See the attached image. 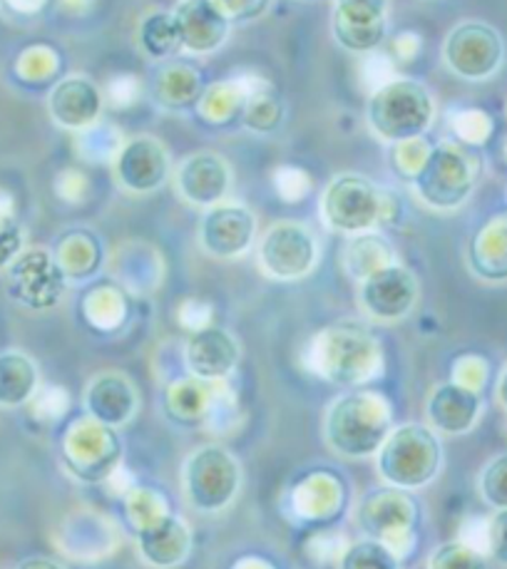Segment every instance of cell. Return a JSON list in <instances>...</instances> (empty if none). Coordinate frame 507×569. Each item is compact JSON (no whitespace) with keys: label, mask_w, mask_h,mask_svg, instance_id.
Segmentation results:
<instances>
[{"label":"cell","mask_w":507,"mask_h":569,"mask_svg":"<svg viewBox=\"0 0 507 569\" xmlns=\"http://www.w3.org/2000/svg\"><path fill=\"white\" fill-rule=\"evenodd\" d=\"M215 3L231 23H249V20H259L267 13L271 0H215Z\"/></svg>","instance_id":"obj_48"},{"label":"cell","mask_w":507,"mask_h":569,"mask_svg":"<svg viewBox=\"0 0 507 569\" xmlns=\"http://www.w3.org/2000/svg\"><path fill=\"white\" fill-rule=\"evenodd\" d=\"M422 569H426V567H422Z\"/></svg>","instance_id":"obj_55"},{"label":"cell","mask_w":507,"mask_h":569,"mask_svg":"<svg viewBox=\"0 0 507 569\" xmlns=\"http://www.w3.org/2000/svg\"><path fill=\"white\" fill-rule=\"evenodd\" d=\"M254 254L259 271L269 281L294 283L319 269L321 241L306 221L279 219L261 231Z\"/></svg>","instance_id":"obj_11"},{"label":"cell","mask_w":507,"mask_h":569,"mask_svg":"<svg viewBox=\"0 0 507 569\" xmlns=\"http://www.w3.org/2000/svg\"><path fill=\"white\" fill-rule=\"evenodd\" d=\"M30 403H33V408L38 410V416L48 420H58L66 416V410L70 406V396L66 388L48 386V388H40L38 396L30 400Z\"/></svg>","instance_id":"obj_47"},{"label":"cell","mask_w":507,"mask_h":569,"mask_svg":"<svg viewBox=\"0 0 507 569\" xmlns=\"http://www.w3.org/2000/svg\"><path fill=\"white\" fill-rule=\"evenodd\" d=\"M237 569H274L269 562H264V560H257V557H249V560H245V562H239V567Z\"/></svg>","instance_id":"obj_54"},{"label":"cell","mask_w":507,"mask_h":569,"mask_svg":"<svg viewBox=\"0 0 507 569\" xmlns=\"http://www.w3.org/2000/svg\"><path fill=\"white\" fill-rule=\"evenodd\" d=\"M420 52V38L416 33H400L394 38V46H390V58L410 62Z\"/></svg>","instance_id":"obj_50"},{"label":"cell","mask_w":507,"mask_h":569,"mask_svg":"<svg viewBox=\"0 0 507 569\" xmlns=\"http://www.w3.org/2000/svg\"><path fill=\"white\" fill-rule=\"evenodd\" d=\"M40 391V368L26 351L0 353V408H23Z\"/></svg>","instance_id":"obj_31"},{"label":"cell","mask_w":507,"mask_h":569,"mask_svg":"<svg viewBox=\"0 0 507 569\" xmlns=\"http://www.w3.org/2000/svg\"><path fill=\"white\" fill-rule=\"evenodd\" d=\"M468 263L475 277L488 283L507 281V217H495L473 237Z\"/></svg>","instance_id":"obj_28"},{"label":"cell","mask_w":507,"mask_h":569,"mask_svg":"<svg viewBox=\"0 0 507 569\" xmlns=\"http://www.w3.org/2000/svg\"><path fill=\"white\" fill-rule=\"evenodd\" d=\"M110 271L127 293H150L162 281L160 251L145 241H125L110 259Z\"/></svg>","instance_id":"obj_27"},{"label":"cell","mask_w":507,"mask_h":569,"mask_svg":"<svg viewBox=\"0 0 507 569\" xmlns=\"http://www.w3.org/2000/svg\"><path fill=\"white\" fill-rule=\"evenodd\" d=\"M172 184L177 197L187 207L207 212L231 197L235 187V170L221 152L199 150L182 157L172 172Z\"/></svg>","instance_id":"obj_17"},{"label":"cell","mask_w":507,"mask_h":569,"mask_svg":"<svg viewBox=\"0 0 507 569\" xmlns=\"http://www.w3.org/2000/svg\"><path fill=\"white\" fill-rule=\"evenodd\" d=\"M66 552L78 560H100L118 547V525L112 518L95 510L72 512L62 525Z\"/></svg>","instance_id":"obj_26"},{"label":"cell","mask_w":507,"mask_h":569,"mask_svg":"<svg viewBox=\"0 0 507 569\" xmlns=\"http://www.w3.org/2000/svg\"><path fill=\"white\" fill-rule=\"evenodd\" d=\"M125 446L115 428L80 416L60 438V466L80 485H108L122 470Z\"/></svg>","instance_id":"obj_9"},{"label":"cell","mask_w":507,"mask_h":569,"mask_svg":"<svg viewBox=\"0 0 507 569\" xmlns=\"http://www.w3.org/2000/svg\"><path fill=\"white\" fill-rule=\"evenodd\" d=\"M105 90L88 76H68L56 82L48 94V112L58 128L68 132H82L102 120Z\"/></svg>","instance_id":"obj_22"},{"label":"cell","mask_w":507,"mask_h":569,"mask_svg":"<svg viewBox=\"0 0 507 569\" xmlns=\"http://www.w3.org/2000/svg\"><path fill=\"white\" fill-rule=\"evenodd\" d=\"M495 400H498V406L507 413V366L500 371L498 383H495Z\"/></svg>","instance_id":"obj_53"},{"label":"cell","mask_w":507,"mask_h":569,"mask_svg":"<svg viewBox=\"0 0 507 569\" xmlns=\"http://www.w3.org/2000/svg\"><path fill=\"white\" fill-rule=\"evenodd\" d=\"M440 52L453 76L465 82H485L503 68L505 40L483 20H463L443 40Z\"/></svg>","instance_id":"obj_12"},{"label":"cell","mask_w":507,"mask_h":569,"mask_svg":"<svg viewBox=\"0 0 507 569\" xmlns=\"http://www.w3.org/2000/svg\"><path fill=\"white\" fill-rule=\"evenodd\" d=\"M348 508L346 482L329 470H311L289 488V512L296 520L324 525Z\"/></svg>","instance_id":"obj_23"},{"label":"cell","mask_w":507,"mask_h":569,"mask_svg":"<svg viewBox=\"0 0 507 569\" xmlns=\"http://www.w3.org/2000/svg\"><path fill=\"white\" fill-rule=\"evenodd\" d=\"M16 569H66L60 562L50 560V557H28Z\"/></svg>","instance_id":"obj_51"},{"label":"cell","mask_w":507,"mask_h":569,"mask_svg":"<svg viewBox=\"0 0 507 569\" xmlns=\"http://www.w3.org/2000/svg\"><path fill=\"white\" fill-rule=\"evenodd\" d=\"M26 249V231L13 212H0V271L13 263Z\"/></svg>","instance_id":"obj_42"},{"label":"cell","mask_w":507,"mask_h":569,"mask_svg":"<svg viewBox=\"0 0 507 569\" xmlns=\"http://www.w3.org/2000/svg\"><path fill=\"white\" fill-rule=\"evenodd\" d=\"M394 426V403L386 393L351 388L326 406L321 436L336 458L374 460Z\"/></svg>","instance_id":"obj_2"},{"label":"cell","mask_w":507,"mask_h":569,"mask_svg":"<svg viewBox=\"0 0 507 569\" xmlns=\"http://www.w3.org/2000/svg\"><path fill=\"white\" fill-rule=\"evenodd\" d=\"M122 502L135 535L137 557L147 567L175 569L189 560L195 550L192 527L172 510L160 490L132 485Z\"/></svg>","instance_id":"obj_3"},{"label":"cell","mask_w":507,"mask_h":569,"mask_svg":"<svg viewBox=\"0 0 507 569\" xmlns=\"http://www.w3.org/2000/svg\"><path fill=\"white\" fill-rule=\"evenodd\" d=\"M241 122H245V128L249 132L269 134V132L281 128L284 104L277 94H274V90L254 94V98L247 100L245 110H241Z\"/></svg>","instance_id":"obj_39"},{"label":"cell","mask_w":507,"mask_h":569,"mask_svg":"<svg viewBox=\"0 0 507 569\" xmlns=\"http://www.w3.org/2000/svg\"><path fill=\"white\" fill-rule=\"evenodd\" d=\"M351 520L358 535L390 547L400 560H406L416 547L420 505L414 492L380 485L354 505Z\"/></svg>","instance_id":"obj_10"},{"label":"cell","mask_w":507,"mask_h":569,"mask_svg":"<svg viewBox=\"0 0 507 569\" xmlns=\"http://www.w3.org/2000/svg\"><path fill=\"white\" fill-rule=\"evenodd\" d=\"M76 152L82 157L84 162H95V164H112L115 154L120 152V147L125 142V134L120 128H115L110 122H95L90 128H84L82 132H76Z\"/></svg>","instance_id":"obj_35"},{"label":"cell","mask_w":507,"mask_h":569,"mask_svg":"<svg viewBox=\"0 0 507 569\" xmlns=\"http://www.w3.org/2000/svg\"><path fill=\"white\" fill-rule=\"evenodd\" d=\"M319 217L334 234L354 237L394 224L398 202L388 189L378 187L366 174L341 172L331 177L321 192Z\"/></svg>","instance_id":"obj_5"},{"label":"cell","mask_w":507,"mask_h":569,"mask_svg":"<svg viewBox=\"0 0 507 569\" xmlns=\"http://www.w3.org/2000/svg\"><path fill=\"white\" fill-rule=\"evenodd\" d=\"M247 100H249L247 92L241 90V86L235 78H231L227 82H219L215 88H207L197 108L209 122L225 124L237 110H245Z\"/></svg>","instance_id":"obj_37"},{"label":"cell","mask_w":507,"mask_h":569,"mask_svg":"<svg viewBox=\"0 0 507 569\" xmlns=\"http://www.w3.org/2000/svg\"><path fill=\"white\" fill-rule=\"evenodd\" d=\"M488 562V555L456 537V540L438 545L428 555L426 569H490Z\"/></svg>","instance_id":"obj_38"},{"label":"cell","mask_w":507,"mask_h":569,"mask_svg":"<svg viewBox=\"0 0 507 569\" xmlns=\"http://www.w3.org/2000/svg\"><path fill=\"white\" fill-rule=\"evenodd\" d=\"M334 38L354 56L380 48L388 33V0H334Z\"/></svg>","instance_id":"obj_21"},{"label":"cell","mask_w":507,"mask_h":569,"mask_svg":"<svg viewBox=\"0 0 507 569\" xmlns=\"http://www.w3.org/2000/svg\"><path fill=\"white\" fill-rule=\"evenodd\" d=\"M241 361V343L225 326L209 323L192 331L182 343L187 376L207 383H227Z\"/></svg>","instance_id":"obj_18"},{"label":"cell","mask_w":507,"mask_h":569,"mask_svg":"<svg viewBox=\"0 0 507 569\" xmlns=\"http://www.w3.org/2000/svg\"><path fill=\"white\" fill-rule=\"evenodd\" d=\"M56 259L60 263V269L66 271L68 281L80 283L98 277L105 263V251H102L100 239L95 237L92 231L78 229L60 239Z\"/></svg>","instance_id":"obj_33"},{"label":"cell","mask_w":507,"mask_h":569,"mask_svg":"<svg viewBox=\"0 0 507 569\" xmlns=\"http://www.w3.org/2000/svg\"><path fill=\"white\" fill-rule=\"evenodd\" d=\"M396 78V70H394V60L386 52H368L361 60V80L364 86L368 88V92L378 90L380 86H386L388 80Z\"/></svg>","instance_id":"obj_44"},{"label":"cell","mask_w":507,"mask_h":569,"mask_svg":"<svg viewBox=\"0 0 507 569\" xmlns=\"http://www.w3.org/2000/svg\"><path fill=\"white\" fill-rule=\"evenodd\" d=\"M221 386L225 383H207L192 376L172 378L165 391V416L169 423L177 428H209Z\"/></svg>","instance_id":"obj_25"},{"label":"cell","mask_w":507,"mask_h":569,"mask_svg":"<svg viewBox=\"0 0 507 569\" xmlns=\"http://www.w3.org/2000/svg\"><path fill=\"white\" fill-rule=\"evenodd\" d=\"M125 289L115 287V283H105V287H95L88 297H84L82 311L90 326L100 331H112L127 319V297Z\"/></svg>","instance_id":"obj_34"},{"label":"cell","mask_w":507,"mask_h":569,"mask_svg":"<svg viewBox=\"0 0 507 569\" xmlns=\"http://www.w3.org/2000/svg\"><path fill=\"white\" fill-rule=\"evenodd\" d=\"M135 43L147 60L169 62L182 52L175 10H150L135 28Z\"/></svg>","instance_id":"obj_30"},{"label":"cell","mask_w":507,"mask_h":569,"mask_svg":"<svg viewBox=\"0 0 507 569\" xmlns=\"http://www.w3.org/2000/svg\"><path fill=\"white\" fill-rule=\"evenodd\" d=\"M142 86H140V78L137 76H115L110 78L108 88H105V100H108L115 110H127L132 108L140 98Z\"/></svg>","instance_id":"obj_45"},{"label":"cell","mask_w":507,"mask_h":569,"mask_svg":"<svg viewBox=\"0 0 507 569\" xmlns=\"http://www.w3.org/2000/svg\"><path fill=\"white\" fill-rule=\"evenodd\" d=\"M426 426L440 438H463L478 428L485 413V400L478 391L456 381L436 383L426 396Z\"/></svg>","instance_id":"obj_20"},{"label":"cell","mask_w":507,"mask_h":569,"mask_svg":"<svg viewBox=\"0 0 507 569\" xmlns=\"http://www.w3.org/2000/svg\"><path fill=\"white\" fill-rule=\"evenodd\" d=\"M396 261V247L390 244V239L380 229L348 237L341 254L346 277L356 283L366 281L368 277H374L376 271L386 269Z\"/></svg>","instance_id":"obj_29"},{"label":"cell","mask_w":507,"mask_h":569,"mask_svg":"<svg viewBox=\"0 0 507 569\" xmlns=\"http://www.w3.org/2000/svg\"><path fill=\"white\" fill-rule=\"evenodd\" d=\"M436 120V98L414 78H394L368 94V130L384 144L426 137Z\"/></svg>","instance_id":"obj_7"},{"label":"cell","mask_w":507,"mask_h":569,"mask_svg":"<svg viewBox=\"0 0 507 569\" xmlns=\"http://www.w3.org/2000/svg\"><path fill=\"white\" fill-rule=\"evenodd\" d=\"M336 569H404V560L390 547L358 537V540H348Z\"/></svg>","instance_id":"obj_36"},{"label":"cell","mask_w":507,"mask_h":569,"mask_svg":"<svg viewBox=\"0 0 507 569\" xmlns=\"http://www.w3.org/2000/svg\"><path fill=\"white\" fill-rule=\"evenodd\" d=\"M301 363L309 373L344 391L366 388L386 371L384 346L356 321H338L316 331L304 346Z\"/></svg>","instance_id":"obj_1"},{"label":"cell","mask_w":507,"mask_h":569,"mask_svg":"<svg viewBox=\"0 0 507 569\" xmlns=\"http://www.w3.org/2000/svg\"><path fill=\"white\" fill-rule=\"evenodd\" d=\"M182 498L197 515H225L239 500L245 468L235 450L221 442H202L182 462Z\"/></svg>","instance_id":"obj_6"},{"label":"cell","mask_w":507,"mask_h":569,"mask_svg":"<svg viewBox=\"0 0 507 569\" xmlns=\"http://www.w3.org/2000/svg\"><path fill=\"white\" fill-rule=\"evenodd\" d=\"M274 189H277V194L284 202H301L311 192V177L301 167L284 164L274 172Z\"/></svg>","instance_id":"obj_43"},{"label":"cell","mask_w":507,"mask_h":569,"mask_svg":"<svg viewBox=\"0 0 507 569\" xmlns=\"http://www.w3.org/2000/svg\"><path fill=\"white\" fill-rule=\"evenodd\" d=\"M175 18L187 56H211L225 48L231 36V20L221 13L215 0H182L175 8Z\"/></svg>","instance_id":"obj_24"},{"label":"cell","mask_w":507,"mask_h":569,"mask_svg":"<svg viewBox=\"0 0 507 569\" xmlns=\"http://www.w3.org/2000/svg\"><path fill=\"white\" fill-rule=\"evenodd\" d=\"M18 13H40L42 8L48 6V0H8Z\"/></svg>","instance_id":"obj_52"},{"label":"cell","mask_w":507,"mask_h":569,"mask_svg":"<svg viewBox=\"0 0 507 569\" xmlns=\"http://www.w3.org/2000/svg\"><path fill=\"white\" fill-rule=\"evenodd\" d=\"M179 323H182L189 333L205 329V326L215 323L211 321V307L197 299H187L182 307H179Z\"/></svg>","instance_id":"obj_49"},{"label":"cell","mask_w":507,"mask_h":569,"mask_svg":"<svg viewBox=\"0 0 507 569\" xmlns=\"http://www.w3.org/2000/svg\"><path fill=\"white\" fill-rule=\"evenodd\" d=\"M68 277L56 254L42 247L23 249L8 267L10 299L33 311L56 309L68 291Z\"/></svg>","instance_id":"obj_16"},{"label":"cell","mask_w":507,"mask_h":569,"mask_svg":"<svg viewBox=\"0 0 507 569\" xmlns=\"http://www.w3.org/2000/svg\"><path fill=\"white\" fill-rule=\"evenodd\" d=\"M478 495L490 510H507V452L485 462L478 476Z\"/></svg>","instance_id":"obj_40"},{"label":"cell","mask_w":507,"mask_h":569,"mask_svg":"<svg viewBox=\"0 0 507 569\" xmlns=\"http://www.w3.org/2000/svg\"><path fill=\"white\" fill-rule=\"evenodd\" d=\"M480 177V157L458 140L433 144L426 164L410 182V192L430 212H458L473 197Z\"/></svg>","instance_id":"obj_8"},{"label":"cell","mask_w":507,"mask_h":569,"mask_svg":"<svg viewBox=\"0 0 507 569\" xmlns=\"http://www.w3.org/2000/svg\"><path fill=\"white\" fill-rule=\"evenodd\" d=\"M112 179L125 194L147 197L162 189L175 172L167 144L155 134L125 137L112 160Z\"/></svg>","instance_id":"obj_15"},{"label":"cell","mask_w":507,"mask_h":569,"mask_svg":"<svg viewBox=\"0 0 507 569\" xmlns=\"http://www.w3.org/2000/svg\"><path fill=\"white\" fill-rule=\"evenodd\" d=\"M488 560L495 565L507 567V510H493L488 518Z\"/></svg>","instance_id":"obj_46"},{"label":"cell","mask_w":507,"mask_h":569,"mask_svg":"<svg viewBox=\"0 0 507 569\" xmlns=\"http://www.w3.org/2000/svg\"><path fill=\"white\" fill-rule=\"evenodd\" d=\"M390 147H394V167L398 177H404L406 182H414L418 172L422 170V164H426L433 144L426 140V137H414V140H406Z\"/></svg>","instance_id":"obj_41"},{"label":"cell","mask_w":507,"mask_h":569,"mask_svg":"<svg viewBox=\"0 0 507 569\" xmlns=\"http://www.w3.org/2000/svg\"><path fill=\"white\" fill-rule=\"evenodd\" d=\"M374 462L380 485L416 495L438 480L446 466V450L436 430L408 420L394 426Z\"/></svg>","instance_id":"obj_4"},{"label":"cell","mask_w":507,"mask_h":569,"mask_svg":"<svg viewBox=\"0 0 507 569\" xmlns=\"http://www.w3.org/2000/svg\"><path fill=\"white\" fill-rule=\"evenodd\" d=\"M140 388L125 371H115V368L95 373L82 391L84 416L115 430L130 426L140 413Z\"/></svg>","instance_id":"obj_19"},{"label":"cell","mask_w":507,"mask_h":569,"mask_svg":"<svg viewBox=\"0 0 507 569\" xmlns=\"http://www.w3.org/2000/svg\"><path fill=\"white\" fill-rule=\"evenodd\" d=\"M202 76L185 62H169L155 80V102L165 110H189L197 108L205 94Z\"/></svg>","instance_id":"obj_32"},{"label":"cell","mask_w":507,"mask_h":569,"mask_svg":"<svg viewBox=\"0 0 507 569\" xmlns=\"http://www.w3.org/2000/svg\"><path fill=\"white\" fill-rule=\"evenodd\" d=\"M259 239V221L254 209L239 199H225L202 212L197 244L209 259L239 261L251 254Z\"/></svg>","instance_id":"obj_13"},{"label":"cell","mask_w":507,"mask_h":569,"mask_svg":"<svg viewBox=\"0 0 507 569\" xmlns=\"http://www.w3.org/2000/svg\"><path fill=\"white\" fill-rule=\"evenodd\" d=\"M358 311L374 326H394L406 321L420 301V281L406 263H390L374 277L358 283Z\"/></svg>","instance_id":"obj_14"}]
</instances>
